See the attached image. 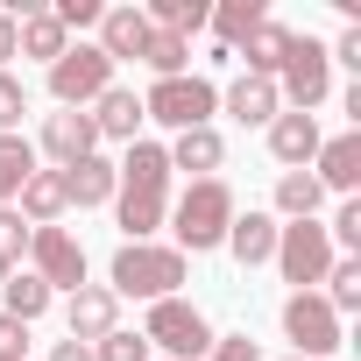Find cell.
<instances>
[{
	"instance_id": "cell-9",
	"label": "cell",
	"mask_w": 361,
	"mask_h": 361,
	"mask_svg": "<svg viewBox=\"0 0 361 361\" xmlns=\"http://www.w3.org/2000/svg\"><path fill=\"white\" fill-rule=\"evenodd\" d=\"M29 262H36V276L50 283V298L85 283V248H78L64 227H29Z\"/></svg>"
},
{
	"instance_id": "cell-34",
	"label": "cell",
	"mask_w": 361,
	"mask_h": 361,
	"mask_svg": "<svg viewBox=\"0 0 361 361\" xmlns=\"http://www.w3.org/2000/svg\"><path fill=\"white\" fill-rule=\"evenodd\" d=\"M326 241H333V248H347V255H361V199H347V206L333 213V227H326Z\"/></svg>"
},
{
	"instance_id": "cell-41",
	"label": "cell",
	"mask_w": 361,
	"mask_h": 361,
	"mask_svg": "<svg viewBox=\"0 0 361 361\" xmlns=\"http://www.w3.org/2000/svg\"><path fill=\"white\" fill-rule=\"evenodd\" d=\"M8 57H15V15L0 8V71H8Z\"/></svg>"
},
{
	"instance_id": "cell-22",
	"label": "cell",
	"mask_w": 361,
	"mask_h": 361,
	"mask_svg": "<svg viewBox=\"0 0 361 361\" xmlns=\"http://www.w3.org/2000/svg\"><path fill=\"white\" fill-rule=\"evenodd\" d=\"M15 199H22L15 213H22L29 227H57V213H64V170H36Z\"/></svg>"
},
{
	"instance_id": "cell-26",
	"label": "cell",
	"mask_w": 361,
	"mask_h": 361,
	"mask_svg": "<svg viewBox=\"0 0 361 361\" xmlns=\"http://www.w3.org/2000/svg\"><path fill=\"white\" fill-rule=\"evenodd\" d=\"M0 298H8L0 312H8V319H22V326L50 312V283H43L36 269H8V283H0Z\"/></svg>"
},
{
	"instance_id": "cell-4",
	"label": "cell",
	"mask_w": 361,
	"mask_h": 361,
	"mask_svg": "<svg viewBox=\"0 0 361 361\" xmlns=\"http://www.w3.org/2000/svg\"><path fill=\"white\" fill-rule=\"evenodd\" d=\"M213 106H220V92H213V78H156L149 92H142V121H163V128H213Z\"/></svg>"
},
{
	"instance_id": "cell-37",
	"label": "cell",
	"mask_w": 361,
	"mask_h": 361,
	"mask_svg": "<svg viewBox=\"0 0 361 361\" xmlns=\"http://www.w3.org/2000/svg\"><path fill=\"white\" fill-rule=\"evenodd\" d=\"M206 361H262V347H255L248 333H227V340H213V347H206Z\"/></svg>"
},
{
	"instance_id": "cell-28",
	"label": "cell",
	"mask_w": 361,
	"mask_h": 361,
	"mask_svg": "<svg viewBox=\"0 0 361 361\" xmlns=\"http://www.w3.org/2000/svg\"><path fill=\"white\" fill-rule=\"evenodd\" d=\"M142 15H149V29H170V36H185V43H192V29H206L213 8H206V0H149Z\"/></svg>"
},
{
	"instance_id": "cell-36",
	"label": "cell",
	"mask_w": 361,
	"mask_h": 361,
	"mask_svg": "<svg viewBox=\"0 0 361 361\" xmlns=\"http://www.w3.org/2000/svg\"><path fill=\"white\" fill-rule=\"evenodd\" d=\"M50 15H57V22H64V36H71V29H99V15H106V8H99V0H57Z\"/></svg>"
},
{
	"instance_id": "cell-5",
	"label": "cell",
	"mask_w": 361,
	"mask_h": 361,
	"mask_svg": "<svg viewBox=\"0 0 361 361\" xmlns=\"http://www.w3.org/2000/svg\"><path fill=\"white\" fill-rule=\"evenodd\" d=\"M326 92H333V57H326V43H319V36H290V57H283V71H276V99H290V114H312V106H326Z\"/></svg>"
},
{
	"instance_id": "cell-43",
	"label": "cell",
	"mask_w": 361,
	"mask_h": 361,
	"mask_svg": "<svg viewBox=\"0 0 361 361\" xmlns=\"http://www.w3.org/2000/svg\"><path fill=\"white\" fill-rule=\"evenodd\" d=\"M290 361H305V354H290Z\"/></svg>"
},
{
	"instance_id": "cell-20",
	"label": "cell",
	"mask_w": 361,
	"mask_h": 361,
	"mask_svg": "<svg viewBox=\"0 0 361 361\" xmlns=\"http://www.w3.org/2000/svg\"><path fill=\"white\" fill-rule=\"evenodd\" d=\"M114 170H121V192H170L163 142H128V163H114Z\"/></svg>"
},
{
	"instance_id": "cell-14",
	"label": "cell",
	"mask_w": 361,
	"mask_h": 361,
	"mask_svg": "<svg viewBox=\"0 0 361 361\" xmlns=\"http://www.w3.org/2000/svg\"><path fill=\"white\" fill-rule=\"evenodd\" d=\"M269 156H276L283 170H305V163L319 156V121H312V114H276V121H269Z\"/></svg>"
},
{
	"instance_id": "cell-40",
	"label": "cell",
	"mask_w": 361,
	"mask_h": 361,
	"mask_svg": "<svg viewBox=\"0 0 361 361\" xmlns=\"http://www.w3.org/2000/svg\"><path fill=\"white\" fill-rule=\"evenodd\" d=\"M50 361H92V347H85V340H57V347H50Z\"/></svg>"
},
{
	"instance_id": "cell-15",
	"label": "cell",
	"mask_w": 361,
	"mask_h": 361,
	"mask_svg": "<svg viewBox=\"0 0 361 361\" xmlns=\"http://www.w3.org/2000/svg\"><path fill=\"white\" fill-rule=\"evenodd\" d=\"M114 192H121V170L106 156H85L64 170V206H114Z\"/></svg>"
},
{
	"instance_id": "cell-13",
	"label": "cell",
	"mask_w": 361,
	"mask_h": 361,
	"mask_svg": "<svg viewBox=\"0 0 361 361\" xmlns=\"http://www.w3.org/2000/svg\"><path fill=\"white\" fill-rule=\"evenodd\" d=\"M163 156H170V170H185L192 185H199V177H213V170L227 163V142H220V128H185Z\"/></svg>"
},
{
	"instance_id": "cell-10",
	"label": "cell",
	"mask_w": 361,
	"mask_h": 361,
	"mask_svg": "<svg viewBox=\"0 0 361 361\" xmlns=\"http://www.w3.org/2000/svg\"><path fill=\"white\" fill-rule=\"evenodd\" d=\"M64 326H71V340L99 347V340L121 326V298H114L106 283H78V290H71V305H64Z\"/></svg>"
},
{
	"instance_id": "cell-25",
	"label": "cell",
	"mask_w": 361,
	"mask_h": 361,
	"mask_svg": "<svg viewBox=\"0 0 361 361\" xmlns=\"http://www.w3.org/2000/svg\"><path fill=\"white\" fill-rule=\"evenodd\" d=\"M206 22H213L220 50H241V43H248V36H255V29H262L269 15H262V0H220V8H213Z\"/></svg>"
},
{
	"instance_id": "cell-7",
	"label": "cell",
	"mask_w": 361,
	"mask_h": 361,
	"mask_svg": "<svg viewBox=\"0 0 361 361\" xmlns=\"http://www.w3.org/2000/svg\"><path fill=\"white\" fill-rule=\"evenodd\" d=\"M106 85H114V64L99 57V43H71V50L50 64V99H57V106H78V114H85Z\"/></svg>"
},
{
	"instance_id": "cell-6",
	"label": "cell",
	"mask_w": 361,
	"mask_h": 361,
	"mask_svg": "<svg viewBox=\"0 0 361 361\" xmlns=\"http://www.w3.org/2000/svg\"><path fill=\"white\" fill-rule=\"evenodd\" d=\"M269 262L283 269V283L312 290V283H326V269H333V241H326L319 220H290V227H276V255H269Z\"/></svg>"
},
{
	"instance_id": "cell-24",
	"label": "cell",
	"mask_w": 361,
	"mask_h": 361,
	"mask_svg": "<svg viewBox=\"0 0 361 361\" xmlns=\"http://www.w3.org/2000/svg\"><path fill=\"white\" fill-rule=\"evenodd\" d=\"M241 57H248V78H269V85H276V71H283V57H290V29H283V22H262V29L241 43Z\"/></svg>"
},
{
	"instance_id": "cell-32",
	"label": "cell",
	"mask_w": 361,
	"mask_h": 361,
	"mask_svg": "<svg viewBox=\"0 0 361 361\" xmlns=\"http://www.w3.org/2000/svg\"><path fill=\"white\" fill-rule=\"evenodd\" d=\"M22 255H29V220H22L15 206H0V262L22 269Z\"/></svg>"
},
{
	"instance_id": "cell-29",
	"label": "cell",
	"mask_w": 361,
	"mask_h": 361,
	"mask_svg": "<svg viewBox=\"0 0 361 361\" xmlns=\"http://www.w3.org/2000/svg\"><path fill=\"white\" fill-rule=\"evenodd\" d=\"M142 64H149L156 78H185V64H192V43H185V36H170V29H149V43H142Z\"/></svg>"
},
{
	"instance_id": "cell-42",
	"label": "cell",
	"mask_w": 361,
	"mask_h": 361,
	"mask_svg": "<svg viewBox=\"0 0 361 361\" xmlns=\"http://www.w3.org/2000/svg\"><path fill=\"white\" fill-rule=\"evenodd\" d=\"M0 283H8V262H0Z\"/></svg>"
},
{
	"instance_id": "cell-21",
	"label": "cell",
	"mask_w": 361,
	"mask_h": 361,
	"mask_svg": "<svg viewBox=\"0 0 361 361\" xmlns=\"http://www.w3.org/2000/svg\"><path fill=\"white\" fill-rule=\"evenodd\" d=\"M227 114H234L241 128H262V121H276V114H283V99H276V85H269V78H248V71H241V78L227 85Z\"/></svg>"
},
{
	"instance_id": "cell-17",
	"label": "cell",
	"mask_w": 361,
	"mask_h": 361,
	"mask_svg": "<svg viewBox=\"0 0 361 361\" xmlns=\"http://www.w3.org/2000/svg\"><path fill=\"white\" fill-rule=\"evenodd\" d=\"M135 128H142V99H135L128 85H106V92L92 99V135H99V142H135Z\"/></svg>"
},
{
	"instance_id": "cell-18",
	"label": "cell",
	"mask_w": 361,
	"mask_h": 361,
	"mask_svg": "<svg viewBox=\"0 0 361 361\" xmlns=\"http://www.w3.org/2000/svg\"><path fill=\"white\" fill-rule=\"evenodd\" d=\"M241 269H255V262H269L276 255V220L269 213H234V227H227V241H220Z\"/></svg>"
},
{
	"instance_id": "cell-3",
	"label": "cell",
	"mask_w": 361,
	"mask_h": 361,
	"mask_svg": "<svg viewBox=\"0 0 361 361\" xmlns=\"http://www.w3.org/2000/svg\"><path fill=\"white\" fill-rule=\"evenodd\" d=\"M142 340H149V347H163L170 361H206V347H213L220 333L206 326V312H199V305H185V298H156V305H149V319H142Z\"/></svg>"
},
{
	"instance_id": "cell-11",
	"label": "cell",
	"mask_w": 361,
	"mask_h": 361,
	"mask_svg": "<svg viewBox=\"0 0 361 361\" xmlns=\"http://www.w3.org/2000/svg\"><path fill=\"white\" fill-rule=\"evenodd\" d=\"M43 149L57 156V170H71V163L99 156V135H92V114H78V106H57V114H43Z\"/></svg>"
},
{
	"instance_id": "cell-38",
	"label": "cell",
	"mask_w": 361,
	"mask_h": 361,
	"mask_svg": "<svg viewBox=\"0 0 361 361\" xmlns=\"http://www.w3.org/2000/svg\"><path fill=\"white\" fill-rule=\"evenodd\" d=\"M0 361H29V326L0 312Z\"/></svg>"
},
{
	"instance_id": "cell-16",
	"label": "cell",
	"mask_w": 361,
	"mask_h": 361,
	"mask_svg": "<svg viewBox=\"0 0 361 361\" xmlns=\"http://www.w3.org/2000/svg\"><path fill=\"white\" fill-rule=\"evenodd\" d=\"M142 43H149V15H142V8H106V15H99V57H106V64L142 57Z\"/></svg>"
},
{
	"instance_id": "cell-30",
	"label": "cell",
	"mask_w": 361,
	"mask_h": 361,
	"mask_svg": "<svg viewBox=\"0 0 361 361\" xmlns=\"http://www.w3.org/2000/svg\"><path fill=\"white\" fill-rule=\"evenodd\" d=\"M319 199H326V192H319V177H312V170H283V177H276V213L312 220V213H319Z\"/></svg>"
},
{
	"instance_id": "cell-35",
	"label": "cell",
	"mask_w": 361,
	"mask_h": 361,
	"mask_svg": "<svg viewBox=\"0 0 361 361\" xmlns=\"http://www.w3.org/2000/svg\"><path fill=\"white\" fill-rule=\"evenodd\" d=\"M92 361H149V340H142V333H121V326H114V333H106V340L92 347Z\"/></svg>"
},
{
	"instance_id": "cell-33",
	"label": "cell",
	"mask_w": 361,
	"mask_h": 361,
	"mask_svg": "<svg viewBox=\"0 0 361 361\" xmlns=\"http://www.w3.org/2000/svg\"><path fill=\"white\" fill-rule=\"evenodd\" d=\"M22 114H29V85H22L15 71H0V135H15Z\"/></svg>"
},
{
	"instance_id": "cell-39",
	"label": "cell",
	"mask_w": 361,
	"mask_h": 361,
	"mask_svg": "<svg viewBox=\"0 0 361 361\" xmlns=\"http://www.w3.org/2000/svg\"><path fill=\"white\" fill-rule=\"evenodd\" d=\"M326 57H340V64H354V71H361V22H347V29H340V43H333Z\"/></svg>"
},
{
	"instance_id": "cell-2",
	"label": "cell",
	"mask_w": 361,
	"mask_h": 361,
	"mask_svg": "<svg viewBox=\"0 0 361 361\" xmlns=\"http://www.w3.org/2000/svg\"><path fill=\"white\" fill-rule=\"evenodd\" d=\"M177 283H185V255L177 248H156V241H121L114 255V298H177Z\"/></svg>"
},
{
	"instance_id": "cell-1",
	"label": "cell",
	"mask_w": 361,
	"mask_h": 361,
	"mask_svg": "<svg viewBox=\"0 0 361 361\" xmlns=\"http://www.w3.org/2000/svg\"><path fill=\"white\" fill-rule=\"evenodd\" d=\"M234 227V192L220 185V177H199V185H185V199H177V255H206L220 248Z\"/></svg>"
},
{
	"instance_id": "cell-27",
	"label": "cell",
	"mask_w": 361,
	"mask_h": 361,
	"mask_svg": "<svg viewBox=\"0 0 361 361\" xmlns=\"http://www.w3.org/2000/svg\"><path fill=\"white\" fill-rule=\"evenodd\" d=\"M319 298L333 305V319L361 312V255H333V269H326V290H319Z\"/></svg>"
},
{
	"instance_id": "cell-19",
	"label": "cell",
	"mask_w": 361,
	"mask_h": 361,
	"mask_svg": "<svg viewBox=\"0 0 361 361\" xmlns=\"http://www.w3.org/2000/svg\"><path fill=\"white\" fill-rule=\"evenodd\" d=\"M64 50H71V36H64V22H57L50 8H36V15L15 22V57H43V64H57Z\"/></svg>"
},
{
	"instance_id": "cell-8",
	"label": "cell",
	"mask_w": 361,
	"mask_h": 361,
	"mask_svg": "<svg viewBox=\"0 0 361 361\" xmlns=\"http://www.w3.org/2000/svg\"><path fill=\"white\" fill-rule=\"evenodd\" d=\"M283 333H290V347H298L305 361H326V354L340 347V319H333V305H326L319 290H290V305H283Z\"/></svg>"
},
{
	"instance_id": "cell-12",
	"label": "cell",
	"mask_w": 361,
	"mask_h": 361,
	"mask_svg": "<svg viewBox=\"0 0 361 361\" xmlns=\"http://www.w3.org/2000/svg\"><path fill=\"white\" fill-rule=\"evenodd\" d=\"M312 177H319V192H340V199H354V185H361V128H347V135L319 142V156H312Z\"/></svg>"
},
{
	"instance_id": "cell-31",
	"label": "cell",
	"mask_w": 361,
	"mask_h": 361,
	"mask_svg": "<svg viewBox=\"0 0 361 361\" xmlns=\"http://www.w3.org/2000/svg\"><path fill=\"white\" fill-rule=\"evenodd\" d=\"M29 177H36V149H29L22 135H0V206H8Z\"/></svg>"
},
{
	"instance_id": "cell-23",
	"label": "cell",
	"mask_w": 361,
	"mask_h": 361,
	"mask_svg": "<svg viewBox=\"0 0 361 361\" xmlns=\"http://www.w3.org/2000/svg\"><path fill=\"white\" fill-rule=\"evenodd\" d=\"M114 213H121V234L128 241H149L170 213V192H114Z\"/></svg>"
}]
</instances>
